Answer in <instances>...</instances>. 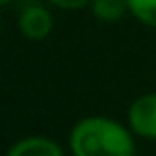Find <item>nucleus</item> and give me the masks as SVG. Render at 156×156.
I'll return each instance as SVG.
<instances>
[{
	"mask_svg": "<svg viewBox=\"0 0 156 156\" xmlns=\"http://www.w3.org/2000/svg\"><path fill=\"white\" fill-rule=\"evenodd\" d=\"M126 117H129V129L136 136L156 140V92L133 99Z\"/></svg>",
	"mask_w": 156,
	"mask_h": 156,
	"instance_id": "f03ea898",
	"label": "nucleus"
},
{
	"mask_svg": "<svg viewBox=\"0 0 156 156\" xmlns=\"http://www.w3.org/2000/svg\"><path fill=\"white\" fill-rule=\"evenodd\" d=\"M73 156H133V136L124 124L103 115L83 117L69 133Z\"/></svg>",
	"mask_w": 156,
	"mask_h": 156,
	"instance_id": "f257e3e1",
	"label": "nucleus"
},
{
	"mask_svg": "<svg viewBox=\"0 0 156 156\" xmlns=\"http://www.w3.org/2000/svg\"><path fill=\"white\" fill-rule=\"evenodd\" d=\"M46 2H51V5L58 7V9L73 12V9H83V7H87L92 0H46Z\"/></svg>",
	"mask_w": 156,
	"mask_h": 156,
	"instance_id": "0eeeda50",
	"label": "nucleus"
},
{
	"mask_svg": "<svg viewBox=\"0 0 156 156\" xmlns=\"http://www.w3.org/2000/svg\"><path fill=\"white\" fill-rule=\"evenodd\" d=\"M129 14L156 30V0H129Z\"/></svg>",
	"mask_w": 156,
	"mask_h": 156,
	"instance_id": "423d86ee",
	"label": "nucleus"
},
{
	"mask_svg": "<svg viewBox=\"0 0 156 156\" xmlns=\"http://www.w3.org/2000/svg\"><path fill=\"white\" fill-rule=\"evenodd\" d=\"M0 2H2V5H9V2H12V0H0Z\"/></svg>",
	"mask_w": 156,
	"mask_h": 156,
	"instance_id": "6e6552de",
	"label": "nucleus"
},
{
	"mask_svg": "<svg viewBox=\"0 0 156 156\" xmlns=\"http://www.w3.org/2000/svg\"><path fill=\"white\" fill-rule=\"evenodd\" d=\"M90 9L99 21L115 23L129 12V0H92Z\"/></svg>",
	"mask_w": 156,
	"mask_h": 156,
	"instance_id": "39448f33",
	"label": "nucleus"
},
{
	"mask_svg": "<svg viewBox=\"0 0 156 156\" xmlns=\"http://www.w3.org/2000/svg\"><path fill=\"white\" fill-rule=\"evenodd\" d=\"M16 23H19L21 34L25 39H32V41L46 39L53 32V14L44 5H25L21 9Z\"/></svg>",
	"mask_w": 156,
	"mask_h": 156,
	"instance_id": "7ed1b4c3",
	"label": "nucleus"
},
{
	"mask_svg": "<svg viewBox=\"0 0 156 156\" xmlns=\"http://www.w3.org/2000/svg\"><path fill=\"white\" fill-rule=\"evenodd\" d=\"M7 156H64L62 147L46 136H28L16 140Z\"/></svg>",
	"mask_w": 156,
	"mask_h": 156,
	"instance_id": "20e7f679",
	"label": "nucleus"
}]
</instances>
